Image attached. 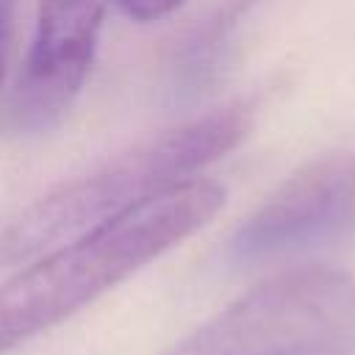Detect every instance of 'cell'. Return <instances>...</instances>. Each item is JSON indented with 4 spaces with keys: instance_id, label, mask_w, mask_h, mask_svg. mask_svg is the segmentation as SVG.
<instances>
[{
    "instance_id": "3",
    "label": "cell",
    "mask_w": 355,
    "mask_h": 355,
    "mask_svg": "<svg viewBox=\"0 0 355 355\" xmlns=\"http://www.w3.org/2000/svg\"><path fill=\"white\" fill-rule=\"evenodd\" d=\"M355 280L302 266L250 288L166 355H349Z\"/></svg>"
},
{
    "instance_id": "6",
    "label": "cell",
    "mask_w": 355,
    "mask_h": 355,
    "mask_svg": "<svg viewBox=\"0 0 355 355\" xmlns=\"http://www.w3.org/2000/svg\"><path fill=\"white\" fill-rule=\"evenodd\" d=\"M250 3H255V0H233L227 8H225V14H219L208 28H205V33H202V42H194L189 50H191V55L194 58H200V61H205V58H211L214 53H216V47L222 44V39H225V33L236 25V19H239V14L250 6Z\"/></svg>"
},
{
    "instance_id": "8",
    "label": "cell",
    "mask_w": 355,
    "mask_h": 355,
    "mask_svg": "<svg viewBox=\"0 0 355 355\" xmlns=\"http://www.w3.org/2000/svg\"><path fill=\"white\" fill-rule=\"evenodd\" d=\"M14 8H17V0H0V47H6V44H8Z\"/></svg>"
},
{
    "instance_id": "9",
    "label": "cell",
    "mask_w": 355,
    "mask_h": 355,
    "mask_svg": "<svg viewBox=\"0 0 355 355\" xmlns=\"http://www.w3.org/2000/svg\"><path fill=\"white\" fill-rule=\"evenodd\" d=\"M3 64H6V47H0V80H3Z\"/></svg>"
},
{
    "instance_id": "2",
    "label": "cell",
    "mask_w": 355,
    "mask_h": 355,
    "mask_svg": "<svg viewBox=\"0 0 355 355\" xmlns=\"http://www.w3.org/2000/svg\"><path fill=\"white\" fill-rule=\"evenodd\" d=\"M258 103L233 100L191 122H183L100 169L55 186L17 214L0 233V263H25L122 211L191 180L194 172L239 147L252 122Z\"/></svg>"
},
{
    "instance_id": "5",
    "label": "cell",
    "mask_w": 355,
    "mask_h": 355,
    "mask_svg": "<svg viewBox=\"0 0 355 355\" xmlns=\"http://www.w3.org/2000/svg\"><path fill=\"white\" fill-rule=\"evenodd\" d=\"M108 0H39L36 31L8 94L6 122L17 136H42L72 111L100 39Z\"/></svg>"
},
{
    "instance_id": "7",
    "label": "cell",
    "mask_w": 355,
    "mask_h": 355,
    "mask_svg": "<svg viewBox=\"0 0 355 355\" xmlns=\"http://www.w3.org/2000/svg\"><path fill=\"white\" fill-rule=\"evenodd\" d=\"M122 6V11L139 22H150V19H161L166 14H172L175 8H180L186 0H116Z\"/></svg>"
},
{
    "instance_id": "4",
    "label": "cell",
    "mask_w": 355,
    "mask_h": 355,
    "mask_svg": "<svg viewBox=\"0 0 355 355\" xmlns=\"http://www.w3.org/2000/svg\"><path fill=\"white\" fill-rule=\"evenodd\" d=\"M355 230V150L316 155L294 169L233 233L227 255L261 263Z\"/></svg>"
},
{
    "instance_id": "1",
    "label": "cell",
    "mask_w": 355,
    "mask_h": 355,
    "mask_svg": "<svg viewBox=\"0 0 355 355\" xmlns=\"http://www.w3.org/2000/svg\"><path fill=\"white\" fill-rule=\"evenodd\" d=\"M222 205L219 183L191 178L31 258L33 263L0 283V355L64 322L205 227Z\"/></svg>"
}]
</instances>
